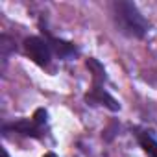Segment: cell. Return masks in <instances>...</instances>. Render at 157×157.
<instances>
[{
	"instance_id": "obj_3",
	"label": "cell",
	"mask_w": 157,
	"mask_h": 157,
	"mask_svg": "<svg viewBox=\"0 0 157 157\" xmlns=\"http://www.w3.org/2000/svg\"><path fill=\"white\" fill-rule=\"evenodd\" d=\"M24 52L39 67H48L50 57H52L50 43L46 39H41V37H28L24 41Z\"/></svg>"
},
{
	"instance_id": "obj_4",
	"label": "cell",
	"mask_w": 157,
	"mask_h": 157,
	"mask_svg": "<svg viewBox=\"0 0 157 157\" xmlns=\"http://www.w3.org/2000/svg\"><path fill=\"white\" fill-rule=\"evenodd\" d=\"M46 124V111L44 109H37L32 120H21L15 122L11 126H4V131L8 129H15L22 135H32V137H41L43 133V126Z\"/></svg>"
},
{
	"instance_id": "obj_5",
	"label": "cell",
	"mask_w": 157,
	"mask_h": 157,
	"mask_svg": "<svg viewBox=\"0 0 157 157\" xmlns=\"http://www.w3.org/2000/svg\"><path fill=\"white\" fill-rule=\"evenodd\" d=\"M48 43H50L52 50L63 59H68V57L76 56V52H78L72 43H67V41H61V39H56V37H48Z\"/></svg>"
},
{
	"instance_id": "obj_9",
	"label": "cell",
	"mask_w": 157,
	"mask_h": 157,
	"mask_svg": "<svg viewBox=\"0 0 157 157\" xmlns=\"http://www.w3.org/2000/svg\"><path fill=\"white\" fill-rule=\"evenodd\" d=\"M44 157H57V155H56V153H46Z\"/></svg>"
},
{
	"instance_id": "obj_6",
	"label": "cell",
	"mask_w": 157,
	"mask_h": 157,
	"mask_svg": "<svg viewBox=\"0 0 157 157\" xmlns=\"http://www.w3.org/2000/svg\"><path fill=\"white\" fill-rule=\"evenodd\" d=\"M137 139H139V144L142 146V150L148 153V157H157V140H155L148 131L139 133Z\"/></svg>"
},
{
	"instance_id": "obj_7",
	"label": "cell",
	"mask_w": 157,
	"mask_h": 157,
	"mask_svg": "<svg viewBox=\"0 0 157 157\" xmlns=\"http://www.w3.org/2000/svg\"><path fill=\"white\" fill-rule=\"evenodd\" d=\"M13 50H15V44H13V41H11L8 35H2V37H0V52H2V59H4V61H8V56H10Z\"/></svg>"
},
{
	"instance_id": "obj_1",
	"label": "cell",
	"mask_w": 157,
	"mask_h": 157,
	"mask_svg": "<svg viewBox=\"0 0 157 157\" xmlns=\"http://www.w3.org/2000/svg\"><path fill=\"white\" fill-rule=\"evenodd\" d=\"M113 15H115L117 28L124 35L140 39L148 32V22L140 15V11L137 10V6L133 2H126V0L115 2L113 4Z\"/></svg>"
},
{
	"instance_id": "obj_2",
	"label": "cell",
	"mask_w": 157,
	"mask_h": 157,
	"mask_svg": "<svg viewBox=\"0 0 157 157\" xmlns=\"http://www.w3.org/2000/svg\"><path fill=\"white\" fill-rule=\"evenodd\" d=\"M87 68L93 72V89H91V93L85 94V102L91 104V105H105L111 111H118L120 109L118 102L102 87V83L105 82V70L100 65V61L89 59L87 61Z\"/></svg>"
},
{
	"instance_id": "obj_8",
	"label": "cell",
	"mask_w": 157,
	"mask_h": 157,
	"mask_svg": "<svg viewBox=\"0 0 157 157\" xmlns=\"http://www.w3.org/2000/svg\"><path fill=\"white\" fill-rule=\"evenodd\" d=\"M2 157H10V155H8V151H6V150H2Z\"/></svg>"
}]
</instances>
